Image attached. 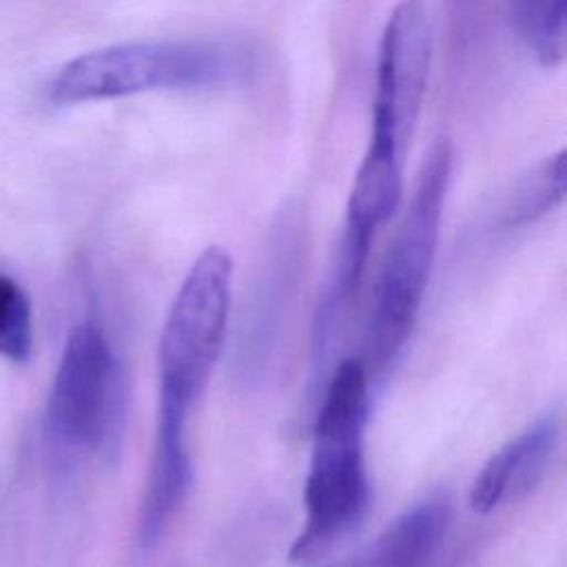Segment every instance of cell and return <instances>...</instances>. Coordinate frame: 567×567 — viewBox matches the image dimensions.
<instances>
[{
  "instance_id": "cell-13",
  "label": "cell",
  "mask_w": 567,
  "mask_h": 567,
  "mask_svg": "<svg viewBox=\"0 0 567 567\" xmlns=\"http://www.w3.org/2000/svg\"><path fill=\"white\" fill-rule=\"evenodd\" d=\"M33 350V312L24 288L0 275V359L27 363Z\"/></svg>"
},
{
  "instance_id": "cell-4",
  "label": "cell",
  "mask_w": 567,
  "mask_h": 567,
  "mask_svg": "<svg viewBox=\"0 0 567 567\" xmlns=\"http://www.w3.org/2000/svg\"><path fill=\"white\" fill-rule=\"evenodd\" d=\"M233 259L206 248L186 272L162 328L157 350V430L186 432L226 341Z\"/></svg>"
},
{
  "instance_id": "cell-5",
  "label": "cell",
  "mask_w": 567,
  "mask_h": 567,
  "mask_svg": "<svg viewBox=\"0 0 567 567\" xmlns=\"http://www.w3.org/2000/svg\"><path fill=\"white\" fill-rule=\"evenodd\" d=\"M126 383L104 330L93 319L78 323L53 374L47 425L71 450L117 454L124 427Z\"/></svg>"
},
{
  "instance_id": "cell-1",
  "label": "cell",
  "mask_w": 567,
  "mask_h": 567,
  "mask_svg": "<svg viewBox=\"0 0 567 567\" xmlns=\"http://www.w3.org/2000/svg\"><path fill=\"white\" fill-rule=\"evenodd\" d=\"M370 377L361 359H343L323 388L312 427V454L303 485L306 525L288 560L312 567L363 520L370 481L363 434L370 410Z\"/></svg>"
},
{
  "instance_id": "cell-6",
  "label": "cell",
  "mask_w": 567,
  "mask_h": 567,
  "mask_svg": "<svg viewBox=\"0 0 567 567\" xmlns=\"http://www.w3.org/2000/svg\"><path fill=\"white\" fill-rule=\"evenodd\" d=\"M430 60L432 29L425 0H399L379 44L372 140L403 151L423 106Z\"/></svg>"
},
{
  "instance_id": "cell-9",
  "label": "cell",
  "mask_w": 567,
  "mask_h": 567,
  "mask_svg": "<svg viewBox=\"0 0 567 567\" xmlns=\"http://www.w3.org/2000/svg\"><path fill=\"white\" fill-rule=\"evenodd\" d=\"M450 523V496H427L388 523L368 545L326 567H430Z\"/></svg>"
},
{
  "instance_id": "cell-2",
  "label": "cell",
  "mask_w": 567,
  "mask_h": 567,
  "mask_svg": "<svg viewBox=\"0 0 567 567\" xmlns=\"http://www.w3.org/2000/svg\"><path fill=\"white\" fill-rule=\"evenodd\" d=\"M452 144L439 137L423 157L403 221L383 257L365 326L363 365L381 374L403 350L432 275L452 179Z\"/></svg>"
},
{
  "instance_id": "cell-3",
  "label": "cell",
  "mask_w": 567,
  "mask_h": 567,
  "mask_svg": "<svg viewBox=\"0 0 567 567\" xmlns=\"http://www.w3.org/2000/svg\"><path fill=\"white\" fill-rule=\"evenodd\" d=\"M250 69L244 51L210 40H142L109 44L62 64L47 84L58 106L148 91L204 89L233 82Z\"/></svg>"
},
{
  "instance_id": "cell-8",
  "label": "cell",
  "mask_w": 567,
  "mask_h": 567,
  "mask_svg": "<svg viewBox=\"0 0 567 567\" xmlns=\"http://www.w3.org/2000/svg\"><path fill=\"white\" fill-rule=\"evenodd\" d=\"M560 436V419L549 412L501 445L478 470L470 487V505L489 514L507 501L527 496L545 476Z\"/></svg>"
},
{
  "instance_id": "cell-7",
  "label": "cell",
  "mask_w": 567,
  "mask_h": 567,
  "mask_svg": "<svg viewBox=\"0 0 567 567\" xmlns=\"http://www.w3.org/2000/svg\"><path fill=\"white\" fill-rule=\"evenodd\" d=\"M299 221L295 210H286L272 228L239 343V365L246 379L259 377L272 363L281 330H286L303 264V228Z\"/></svg>"
},
{
  "instance_id": "cell-12",
  "label": "cell",
  "mask_w": 567,
  "mask_h": 567,
  "mask_svg": "<svg viewBox=\"0 0 567 567\" xmlns=\"http://www.w3.org/2000/svg\"><path fill=\"white\" fill-rule=\"evenodd\" d=\"M565 151H558L520 182L503 213V221L507 226H523L547 215L565 199Z\"/></svg>"
},
{
  "instance_id": "cell-10",
  "label": "cell",
  "mask_w": 567,
  "mask_h": 567,
  "mask_svg": "<svg viewBox=\"0 0 567 567\" xmlns=\"http://www.w3.org/2000/svg\"><path fill=\"white\" fill-rule=\"evenodd\" d=\"M401 153L392 144L368 142L346 206V233L374 241L377 230L396 213L403 193Z\"/></svg>"
},
{
  "instance_id": "cell-11",
  "label": "cell",
  "mask_w": 567,
  "mask_h": 567,
  "mask_svg": "<svg viewBox=\"0 0 567 567\" xmlns=\"http://www.w3.org/2000/svg\"><path fill=\"white\" fill-rule=\"evenodd\" d=\"M514 22L529 51L545 66H556L567 47V0H512Z\"/></svg>"
}]
</instances>
